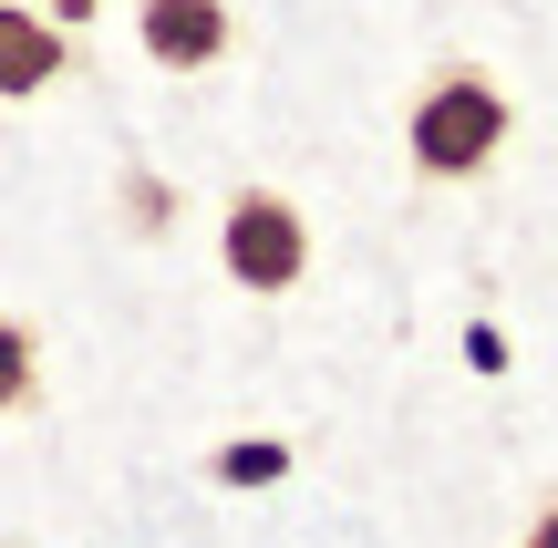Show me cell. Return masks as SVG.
I'll use <instances>...</instances> for the list:
<instances>
[{"label": "cell", "instance_id": "obj_1", "mask_svg": "<svg viewBox=\"0 0 558 548\" xmlns=\"http://www.w3.org/2000/svg\"><path fill=\"white\" fill-rule=\"evenodd\" d=\"M403 145H414L424 176H486L507 145V94L486 73H435L414 94V124H403Z\"/></svg>", "mask_w": 558, "mask_h": 548}, {"label": "cell", "instance_id": "obj_2", "mask_svg": "<svg viewBox=\"0 0 558 548\" xmlns=\"http://www.w3.org/2000/svg\"><path fill=\"white\" fill-rule=\"evenodd\" d=\"M218 269L239 290H259V301L300 290V269H311V218H300L279 186H239V197L218 207Z\"/></svg>", "mask_w": 558, "mask_h": 548}, {"label": "cell", "instance_id": "obj_3", "mask_svg": "<svg viewBox=\"0 0 558 548\" xmlns=\"http://www.w3.org/2000/svg\"><path fill=\"white\" fill-rule=\"evenodd\" d=\"M135 41L166 73H207L228 62V0H135Z\"/></svg>", "mask_w": 558, "mask_h": 548}, {"label": "cell", "instance_id": "obj_4", "mask_svg": "<svg viewBox=\"0 0 558 548\" xmlns=\"http://www.w3.org/2000/svg\"><path fill=\"white\" fill-rule=\"evenodd\" d=\"M62 62H73V41H62V21L21 11V0H0V103L41 94V83H62Z\"/></svg>", "mask_w": 558, "mask_h": 548}, {"label": "cell", "instance_id": "obj_5", "mask_svg": "<svg viewBox=\"0 0 558 548\" xmlns=\"http://www.w3.org/2000/svg\"><path fill=\"white\" fill-rule=\"evenodd\" d=\"M32 383H41V342H32V321H11V310H0V414L32 404Z\"/></svg>", "mask_w": 558, "mask_h": 548}, {"label": "cell", "instance_id": "obj_6", "mask_svg": "<svg viewBox=\"0 0 558 548\" xmlns=\"http://www.w3.org/2000/svg\"><path fill=\"white\" fill-rule=\"evenodd\" d=\"M290 476V446L279 435H239V446H218V487H279Z\"/></svg>", "mask_w": 558, "mask_h": 548}, {"label": "cell", "instance_id": "obj_7", "mask_svg": "<svg viewBox=\"0 0 558 548\" xmlns=\"http://www.w3.org/2000/svg\"><path fill=\"white\" fill-rule=\"evenodd\" d=\"M518 548H558V508H538V528H527Z\"/></svg>", "mask_w": 558, "mask_h": 548}, {"label": "cell", "instance_id": "obj_8", "mask_svg": "<svg viewBox=\"0 0 558 548\" xmlns=\"http://www.w3.org/2000/svg\"><path fill=\"white\" fill-rule=\"evenodd\" d=\"M104 11V0H52V21H94Z\"/></svg>", "mask_w": 558, "mask_h": 548}]
</instances>
